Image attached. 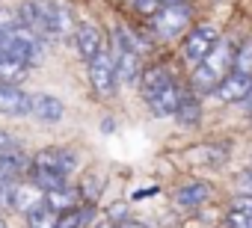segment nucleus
<instances>
[{
    "mask_svg": "<svg viewBox=\"0 0 252 228\" xmlns=\"http://www.w3.org/2000/svg\"><path fill=\"white\" fill-rule=\"evenodd\" d=\"M0 51L9 54V57L18 59V62H24L27 68L45 62V42H42L39 36H33L30 30L3 33V36H0Z\"/></svg>",
    "mask_w": 252,
    "mask_h": 228,
    "instance_id": "7ed1b4c3",
    "label": "nucleus"
},
{
    "mask_svg": "<svg viewBox=\"0 0 252 228\" xmlns=\"http://www.w3.org/2000/svg\"><path fill=\"white\" fill-rule=\"evenodd\" d=\"M30 116L36 122H42V125H57L65 116V104L57 95H48V92L30 95Z\"/></svg>",
    "mask_w": 252,
    "mask_h": 228,
    "instance_id": "6e6552de",
    "label": "nucleus"
},
{
    "mask_svg": "<svg viewBox=\"0 0 252 228\" xmlns=\"http://www.w3.org/2000/svg\"><path fill=\"white\" fill-rule=\"evenodd\" d=\"M175 119L187 128V125H199L202 119V107H199V95L193 92H181V101H178V110H175Z\"/></svg>",
    "mask_w": 252,
    "mask_h": 228,
    "instance_id": "dca6fc26",
    "label": "nucleus"
},
{
    "mask_svg": "<svg viewBox=\"0 0 252 228\" xmlns=\"http://www.w3.org/2000/svg\"><path fill=\"white\" fill-rule=\"evenodd\" d=\"M172 201L181 210H199V207H205L211 201V184L208 181H187V184H181L175 190Z\"/></svg>",
    "mask_w": 252,
    "mask_h": 228,
    "instance_id": "1a4fd4ad",
    "label": "nucleus"
},
{
    "mask_svg": "<svg viewBox=\"0 0 252 228\" xmlns=\"http://www.w3.org/2000/svg\"><path fill=\"white\" fill-rule=\"evenodd\" d=\"M27 169H30V160L21 151H15V154H0V181H15Z\"/></svg>",
    "mask_w": 252,
    "mask_h": 228,
    "instance_id": "a211bd4d",
    "label": "nucleus"
},
{
    "mask_svg": "<svg viewBox=\"0 0 252 228\" xmlns=\"http://www.w3.org/2000/svg\"><path fill=\"white\" fill-rule=\"evenodd\" d=\"M231 207H237V210H243V213H249V216H252V196H237Z\"/></svg>",
    "mask_w": 252,
    "mask_h": 228,
    "instance_id": "b1692460",
    "label": "nucleus"
},
{
    "mask_svg": "<svg viewBox=\"0 0 252 228\" xmlns=\"http://www.w3.org/2000/svg\"><path fill=\"white\" fill-rule=\"evenodd\" d=\"M86 65H89V86H92V92H95L98 98H110V95L116 92V86H119L113 54L104 48V51H101L95 59H89Z\"/></svg>",
    "mask_w": 252,
    "mask_h": 228,
    "instance_id": "423d86ee",
    "label": "nucleus"
},
{
    "mask_svg": "<svg viewBox=\"0 0 252 228\" xmlns=\"http://www.w3.org/2000/svg\"><path fill=\"white\" fill-rule=\"evenodd\" d=\"M0 113L3 116H30V95L21 86L0 83Z\"/></svg>",
    "mask_w": 252,
    "mask_h": 228,
    "instance_id": "9b49d317",
    "label": "nucleus"
},
{
    "mask_svg": "<svg viewBox=\"0 0 252 228\" xmlns=\"http://www.w3.org/2000/svg\"><path fill=\"white\" fill-rule=\"evenodd\" d=\"M234 51L237 48L228 39H220V45L193 68V74H190V92L193 95H214V89L220 86V80L231 71Z\"/></svg>",
    "mask_w": 252,
    "mask_h": 228,
    "instance_id": "f03ea898",
    "label": "nucleus"
},
{
    "mask_svg": "<svg viewBox=\"0 0 252 228\" xmlns=\"http://www.w3.org/2000/svg\"><path fill=\"white\" fill-rule=\"evenodd\" d=\"M27 181L36 184L42 193L68 187V178H65V175H60V172H54V169H45V166H33V163H30V169H27Z\"/></svg>",
    "mask_w": 252,
    "mask_h": 228,
    "instance_id": "4468645a",
    "label": "nucleus"
},
{
    "mask_svg": "<svg viewBox=\"0 0 252 228\" xmlns=\"http://www.w3.org/2000/svg\"><path fill=\"white\" fill-rule=\"evenodd\" d=\"M27 74H30V68H27L24 62H18V59H12L9 54L0 51V83H12V86H18V83H24Z\"/></svg>",
    "mask_w": 252,
    "mask_h": 228,
    "instance_id": "f3484780",
    "label": "nucleus"
},
{
    "mask_svg": "<svg viewBox=\"0 0 252 228\" xmlns=\"http://www.w3.org/2000/svg\"><path fill=\"white\" fill-rule=\"evenodd\" d=\"M21 148H24V145H21L18 137H12L9 131L0 128V154H15V151H21Z\"/></svg>",
    "mask_w": 252,
    "mask_h": 228,
    "instance_id": "412c9836",
    "label": "nucleus"
},
{
    "mask_svg": "<svg viewBox=\"0 0 252 228\" xmlns=\"http://www.w3.org/2000/svg\"><path fill=\"white\" fill-rule=\"evenodd\" d=\"M243 107H246V110H249V113H252V92H249V95H246V101H243Z\"/></svg>",
    "mask_w": 252,
    "mask_h": 228,
    "instance_id": "bb28decb",
    "label": "nucleus"
},
{
    "mask_svg": "<svg viewBox=\"0 0 252 228\" xmlns=\"http://www.w3.org/2000/svg\"><path fill=\"white\" fill-rule=\"evenodd\" d=\"M225 225L228 228H252V216L243 213V210H237V207H231L228 216H225Z\"/></svg>",
    "mask_w": 252,
    "mask_h": 228,
    "instance_id": "4be33fe9",
    "label": "nucleus"
},
{
    "mask_svg": "<svg viewBox=\"0 0 252 228\" xmlns=\"http://www.w3.org/2000/svg\"><path fill=\"white\" fill-rule=\"evenodd\" d=\"M42 201H45V193H42L36 184H30V181L18 184V181H15V187H12V207H15V210L30 213V210L39 207Z\"/></svg>",
    "mask_w": 252,
    "mask_h": 228,
    "instance_id": "ddd939ff",
    "label": "nucleus"
},
{
    "mask_svg": "<svg viewBox=\"0 0 252 228\" xmlns=\"http://www.w3.org/2000/svg\"><path fill=\"white\" fill-rule=\"evenodd\" d=\"M134 3H137V9L140 12H146V15H155L163 3H160V0H134Z\"/></svg>",
    "mask_w": 252,
    "mask_h": 228,
    "instance_id": "5701e85b",
    "label": "nucleus"
},
{
    "mask_svg": "<svg viewBox=\"0 0 252 228\" xmlns=\"http://www.w3.org/2000/svg\"><path fill=\"white\" fill-rule=\"evenodd\" d=\"M33 166H45V169H54V172H60V175H71L74 169H77V154L71 151V148H63V145H51V148H42L33 160H30Z\"/></svg>",
    "mask_w": 252,
    "mask_h": 228,
    "instance_id": "0eeeda50",
    "label": "nucleus"
},
{
    "mask_svg": "<svg viewBox=\"0 0 252 228\" xmlns=\"http://www.w3.org/2000/svg\"><path fill=\"white\" fill-rule=\"evenodd\" d=\"M190 6L187 3H163L155 15H152V30L160 39H178L187 27H190Z\"/></svg>",
    "mask_w": 252,
    "mask_h": 228,
    "instance_id": "39448f33",
    "label": "nucleus"
},
{
    "mask_svg": "<svg viewBox=\"0 0 252 228\" xmlns=\"http://www.w3.org/2000/svg\"><path fill=\"white\" fill-rule=\"evenodd\" d=\"M220 30L214 27V24H196V27H190V33L184 36V45H181V54H184V62L187 65H199L217 45H220Z\"/></svg>",
    "mask_w": 252,
    "mask_h": 228,
    "instance_id": "20e7f679",
    "label": "nucleus"
},
{
    "mask_svg": "<svg viewBox=\"0 0 252 228\" xmlns=\"http://www.w3.org/2000/svg\"><path fill=\"white\" fill-rule=\"evenodd\" d=\"M249 92H252V77L237 74V71H228V74L220 80V86L214 89V95H217L222 104H243Z\"/></svg>",
    "mask_w": 252,
    "mask_h": 228,
    "instance_id": "9d476101",
    "label": "nucleus"
},
{
    "mask_svg": "<svg viewBox=\"0 0 252 228\" xmlns=\"http://www.w3.org/2000/svg\"><path fill=\"white\" fill-rule=\"evenodd\" d=\"M98 228H119V225H116V222H101Z\"/></svg>",
    "mask_w": 252,
    "mask_h": 228,
    "instance_id": "cd10ccee",
    "label": "nucleus"
},
{
    "mask_svg": "<svg viewBox=\"0 0 252 228\" xmlns=\"http://www.w3.org/2000/svg\"><path fill=\"white\" fill-rule=\"evenodd\" d=\"M160 3H184V0H160Z\"/></svg>",
    "mask_w": 252,
    "mask_h": 228,
    "instance_id": "c85d7f7f",
    "label": "nucleus"
},
{
    "mask_svg": "<svg viewBox=\"0 0 252 228\" xmlns=\"http://www.w3.org/2000/svg\"><path fill=\"white\" fill-rule=\"evenodd\" d=\"M45 204H48L57 216H65V213H71V210L80 207V196H77V190L63 187V190H51V193H45Z\"/></svg>",
    "mask_w": 252,
    "mask_h": 228,
    "instance_id": "2eb2a0df",
    "label": "nucleus"
},
{
    "mask_svg": "<svg viewBox=\"0 0 252 228\" xmlns=\"http://www.w3.org/2000/svg\"><path fill=\"white\" fill-rule=\"evenodd\" d=\"M74 42H77V51H80V57H83L86 62L95 59V57L104 51V36H101V30H98L95 24H89V21H83V24L74 27Z\"/></svg>",
    "mask_w": 252,
    "mask_h": 228,
    "instance_id": "f8f14e48",
    "label": "nucleus"
},
{
    "mask_svg": "<svg viewBox=\"0 0 252 228\" xmlns=\"http://www.w3.org/2000/svg\"><path fill=\"white\" fill-rule=\"evenodd\" d=\"M119 228H149L146 222H137V219H122V222H116Z\"/></svg>",
    "mask_w": 252,
    "mask_h": 228,
    "instance_id": "a878e982",
    "label": "nucleus"
},
{
    "mask_svg": "<svg viewBox=\"0 0 252 228\" xmlns=\"http://www.w3.org/2000/svg\"><path fill=\"white\" fill-rule=\"evenodd\" d=\"M137 86H140L149 110H152V116H158V119L175 116L184 89L175 83V77H172V71L166 65H149V68H143Z\"/></svg>",
    "mask_w": 252,
    "mask_h": 228,
    "instance_id": "f257e3e1",
    "label": "nucleus"
},
{
    "mask_svg": "<svg viewBox=\"0 0 252 228\" xmlns=\"http://www.w3.org/2000/svg\"><path fill=\"white\" fill-rule=\"evenodd\" d=\"M15 30H24L21 18H18V9H3V6H0V36H3V33H15Z\"/></svg>",
    "mask_w": 252,
    "mask_h": 228,
    "instance_id": "aec40b11",
    "label": "nucleus"
},
{
    "mask_svg": "<svg viewBox=\"0 0 252 228\" xmlns=\"http://www.w3.org/2000/svg\"><path fill=\"white\" fill-rule=\"evenodd\" d=\"M231 71L252 77V39H249V42H243V45L234 51V62H231Z\"/></svg>",
    "mask_w": 252,
    "mask_h": 228,
    "instance_id": "6ab92c4d",
    "label": "nucleus"
},
{
    "mask_svg": "<svg viewBox=\"0 0 252 228\" xmlns=\"http://www.w3.org/2000/svg\"><path fill=\"white\" fill-rule=\"evenodd\" d=\"M237 190H240V196H252V172L240 175V181H237Z\"/></svg>",
    "mask_w": 252,
    "mask_h": 228,
    "instance_id": "393cba45",
    "label": "nucleus"
},
{
    "mask_svg": "<svg viewBox=\"0 0 252 228\" xmlns=\"http://www.w3.org/2000/svg\"><path fill=\"white\" fill-rule=\"evenodd\" d=\"M0 228H9V225H6V219H3V216H0Z\"/></svg>",
    "mask_w": 252,
    "mask_h": 228,
    "instance_id": "c756f323",
    "label": "nucleus"
}]
</instances>
